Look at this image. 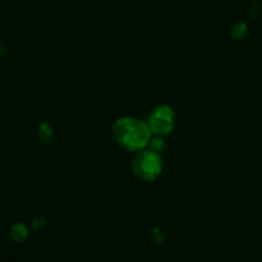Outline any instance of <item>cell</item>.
I'll return each instance as SVG.
<instances>
[{
	"mask_svg": "<svg viewBox=\"0 0 262 262\" xmlns=\"http://www.w3.org/2000/svg\"><path fill=\"white\" fill-rule=\"evenodd\" d=\"M112 131L117 144L130 152H140L152 139L148 123L134 117L118 118L113 123Z\"/></svg>",
	"mask_w": 262,
	"mask_h": 262,
	"instance_id": "6da1fadb",
	"label": "cell"
},
{
	"mask_svg": "<svg viewBox=\"0 0 262 262\" xmlns=\"http://www.w3.org/2000/svg\"><path fill=\"white\" fill-rule=\"evenodd\" d=\"M133 172L144 181H155L160 178L163 168L162 157L152 149H143L138 153L131 163Z\"/></svg>",
	"mask_w": 262,
	"mask_h": 262,
	"instance_id": "7a4b0ae2",
	"label": "cell"
},
{
	"mask_svg": "<svg viewBox=\"0 0 262 262\" xmlns=\"http://www.w3.org/2000/svg\"><path fill=\"white\" fill-rule=\"evenodd\" d=\"M148 126L152 134L157 137H165L173 130L175 126V113L168 105H160L152 112L148 118Z\"/></svg>",
	"mask_w": 262,
	"mask_h": 262,
	"instance_id": "3957f363",
	"label": "cell"
},
{
	"mask_svg": "<svg viewBox=\"0 0 262 262\" xmlns=\"http://www.w3.org/2000/svg\"><path fill=\"white\" fill-rule=\"evenodd\" d=\"M27 234H29V231L24 224H16V225L12 226L11 235L16 242H22L24 239H26Z\"/></svg>",
	"mask_w": 262,
	"mask_h": 262,
	"instance_id": "277c9868",
	"label": "cell"
},
{
	"mask_svg": "<svg viewBox=\"0 0 262 262\" xmlns=\"http://www.w3.org/2000/svg\"><path fill=\"white\" fill-rule=\"evenodd\" d=\"M246 32H247V25L244 24V22H238V24L233 27V30H231V37H233V39L239 40L246 35Z\"/></svg>",
	"mask_w": 262,
	"mask_h": 262,
	"instance_id": "5b68a950",
	"label": "cell"
},
{
	"mask_svg": "<svg viewBox=\"0 0 262 262\" xmlns=\"http://www.w3.org/2000/svg\"><path fill=\"white\" fill-rule=\"evenodd\" d=\"M148 145H150V149L156 153H161L162 150H165L166 148V143L165 140L162 139V137H157L155 138V139H150L149 144Z\"/></svg>",
	"mask_w": 262,
	"mask_h": 262,
	"instance_id": "8992f818",
	"label": "cell"
}]
</instances>
